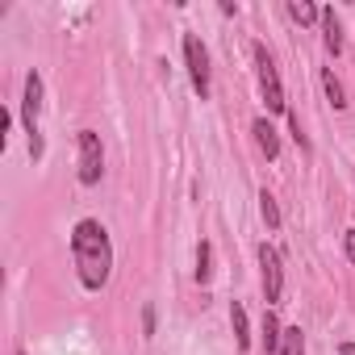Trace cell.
Returning <instances> with one entry per match:
<instances>
[{"label":"cell","mask_w":355,"mask_h":355,"mask_svg":"<svg viewBox=\"0 0 355 355\" xmlns=\"http://www.w3.org/2000/svg\"><path fill=\"white\" fill-rule=\"evenodd\" d=\"M71 255H76V268H80L84 288H105L109 284L113 247H109V234H105L101 222H92V218L76 222V230H71Z\"/></svg>","instance_id":"obj_1"},{"label":"cell","mask_w":355,"mask_h":355,"mask_svg":"<svg viewBox=\"0 0 355 355\" xmlns=\"http://www.w3.org/2000/svg\"><path fill=\"white\" fill-rule=\"evenodd\" d=\"M38 113H42V76L30 71L26 76V96H21V121L30 134V159H42V134H38Z\"/></svg>","instance_id":"obj_2"},{"label":"cell","mask_w":355,"mask_h":355,"mask_svg":"<svg viewBox=\"0 0 355 355\" xmlns=\"http://www.w3.org/2000/svg\"><path fill=\"white\" fill-rule=\"evenodd\" d=\"M255 63H259V88H263V101L272 113H284L288 101H284V88H280V76H276V63L263 46H255Z\"/></svg>","instance_id":"obj_3"},{"label":"cell","mask_w":355,"mask_h":355,"mask_svg":"<svg viewBox=\"0 0 355 355\" xmlns=\"http://www.w3.org/2000/svg\"><path fill=\"white\" fill-rule=\"evenodd\" d=\"M105 171V150L92 130H80V184H96Z\"/></svg>","instance_id":"obj_4"},{"label":"cell","mask_w":355,"mask_h":355,"mask_svg":"<svg viewBox=\"0 0 355 355\" xmlns=\"http://www.w3.org/2000/svg\"><path fill=\"white\" fill-rule=\"evenodd\" d=\"M184 59H189V76H193V88L201 92V101L209 96V55H205V46H201V38L197 34H189L184 38Z\"/></svg>","instance_id":"obj_5"},{"label":"cell","mask_w":355,"mask_h":355,"mask_svg":"<svg viewBox=\"0 0 355 355\" xmlns=\"http://www.w3.org/2000/svg\"><path fill=\"white\" fill-rule=\"evenodd\" d=\"M259 268H263V297H268V305L272 301H280V293H284V268H280V255L263 243L259 247Z\"/></svg>","instance_id":"obj_6"},{"label":"cell","mask_w":355,"mask_h":355,"mask_svg":"<svg viewBox=\"0 0 355 355\" xmlns=\"http://www.w3.org/2000/svg\"><path fill=\"white\" fill-rule=\"evenodd\" d=\"M251 134H255V142H259V150H263L268 159H276V155H280V138H276V130H272V121H268V117H259V121L251 125Z\"/></svg>","instance_id":"obj_7"},{"label":"cell","mask_w":355,"mask_h":355,"mask_svg":"<svg viewBox=\"0 0 355 355\" xmlns=\"http://www.w3.org/2000/svg\"><path fill=\"white\" fill-rule=\"evenodd\" d=\"M322 30H326V51H330V55H338V51H343V30H338L334 9H322Z\"/></svg>","instance_id":"obj_8"},{"label":"cell","mask_w":355,"mask_h":355,"mask_svg":"<svg viewBox=\"0 0 355 355\" xmlns=\"http://www.w3.org/2000/svg\"><path fill=\"white\" fill-rule=\"evenodd\" d=\"M288 17L297 26H313V21H322V9H313L309 0H288Z\"/></svg>","instance_id":"obj_9"},{"label":"cell","mask_w":355,"mask_h":355,"mask_svg":"<svg viewBox=\"0 0 355 355\" xmlns=\"http://www.w3.org/2000/svg\"><path fill=\"white\" fill-rule=\"evenodd\" d=\"M280 334H284V330H280L276 313L268 309V313H263V351H268V355H276V351H280Z\"/></svg>","instance_id":"obj_10"},{"label":"cell","mask_w":355,"mask_h":355,"mask_svg":"<svg viewBox=\"0 0 355 355\" xmlns=\"http://www.w3.org/2000/svg\"><path fill=\"white\" fill-rule=\"evenodd\" d=\"M230 326H234V338H239V347L247 351V347H251V334H247V309H243L239 301L230 305Z\"/></svg>","instance_id":"obj_11"},{"label":"cell","mask_w":355,"mask_h":355,"mask_svg":"<svg viewBox=\"0 0 355 355\" xmlns=\"http://www.w3.org/2000/svg\"><path fill=\"white\" fill-rule=\"evenodd\" d=\"M280 355H305V338H301V326H288L280 334Z\"/></svg>","instance_id":"obj_12"},{"label":"cell","mask_w":355,"mask_h":355,"mask_svg":"<svg viewBox=\"0 0 355 355\" xmlns=\"http://www.w3.org/2000/svg\"><path fill=\"white\" fill-rule=\"evenodd\" d=\"M259 214H263L268 230H276V226H280V209H276V197H272V193H259Z\"/></svg>","instance_id":"obj_13"},{"label":"cell","mask_w":355,"mask_h":355,"mask_svg":"<svg viewBox=\"0 0 355 355\" xmlns=\"http://www.w3.org/2000/svg\"><path fill=\"white\" fill-rule=\"evenodd\" d=\"M322 88H326V96H330V105L334 109H343L347 101H343V84L334 80V71H322Z\"/></svg>","instance_id":"obj_14"},{"label":"cell","mask_w":355,"mask_h":355,"mask_svg":"<svg viewBox=\"0 0 355 355\" xmlns=\"http://www.w3.org/2000/svg\"><path fill=\"white\" fill-rule=\"evenodd\" d=\"M209 255H214L209 243H201V247H197V280H201V284L209 280Z\"/></svg>","instance_id":"obj_15"},{"label":"cell","mask_w":355,"mask_h":355,"mask_svg":"<svg viewBox=\"0 0 355 355\" xmlns=\"http://www.w3.org/2000/svg\"><path fill=\"white\" fill-rule=\"evenodd\" d=\"M142 334H155V305L142 309Z\"/></svg>","instance_id":"obj_16"},{"label":"cell","mask_w":355,"mask_h":355,"mask_svg":"<svg viewBox=\"0 0 355 355\" xmlns=\"http://www.w3.org/2000/svg\"><path fill=\"white\" fill-rule=\"evenodd\" d=\"M343 247H347V259L355 263V230H347V239H343Z\"/></svg>","instance_id":"obj_17"},{"label":"cell","mask_w":355,"mask_h":355,"mask_svg":"<svg viewBox=\"0 0 355 355\" xmlns=\"http://www.w3.org/2000/svg\"><path fill=\"white\" fill-rule=\"evenodd\" d=\"M338 355H355V343H343V347H338Z\"/></svg>","instance_id":"obj_18"},{"label":"cell","mask_w":355,"mask_h":355,"mask_svg":"<svg viewBox=\"0 0 355 355\" xmlns=\"http://www.w3.org/2000/svg\"><path fill=\"white\" fill-rule=\"evenodd\" d=\"M17 355H26V351H17Z\"/></svg>","instance_id":"obj_19"}]
</instances>
